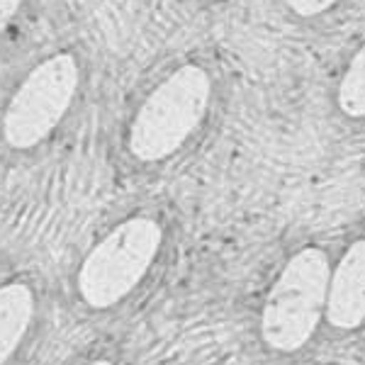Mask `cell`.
<instances>
[{
    "label": "cell",
    "mask_w": 365,
    "mask_h": 365,
    "mask_svg": "<svg viewBox=\"0 0 365 365\" xmlns=\"http://www.w3.org/2000/svg\"><path fill=\"white\" fill-rule=\"evenodd\" d=\"M329 258L319 249H304L287 261L261 314V334L270 349L290 353L314 334L329 295Z\"/></svg>",
    "instance_id": "277c9868"
},
{
    "label": "cell",
    "mask_w": 365,
    "mask_h": 365,
    "mask_svg": "<svg viewBox=\"0 0 365 365\" xmlns=\"http://www.w3.org/2000/svg\"><path fill=\"white\" fill-rule=\"evenodd\" d=\"M285 3L297 17H319L329 13L339 0H285Z\"/></svg>",
    "instance_id": "9c48e42d"
},
{
    "label": "cell",
    "mask_w": 365,
    "mask_h": 365,
    "mask_svg": "<svg viewBox=\"0 0 365 365\" xmlns=\"http://www.w3.org/2000/svg\"><path fill=\"white\" fill-rule=\"evenodd\" d=\"M163 246V227L151 215H129L103 234L76 270V292L91 309H110L149 275Z\"/></svg>",
    "instance_id": "3957f363"
},
{
    "label": "cell",
    "mask_w": 365,
    "mask_h": 365,
    "mask_svg": "<svg viewBox=\"0 0 365 365\" xmlns=\"http://www.w3.org/2000/svg\"><path fill=\"white\" fill-rule=\"evenodd\" d=\"M88 365H115V363H110V361H103V358H100V361H93V363H88Z\"/></svg>",
    "instance_id": "30bf717a"
},
{
    "label": "cell",
    "mask_w": 365,
    "mask_h": 365,
    "mask_svg": "<svg viewBox=\"0 0 365 365\" xmlns=\"http://www.w3.org/2000/svg\"><path fill=\"white\" fill-rule=\"evenodd\" d=\"M37 297L27 282L0 285V365H5L22 346L34 319Z\"/></svg>",
    "instance_id": "8992f818"
},
{
    "label": "cell",
    "mask_w": 365,
    "mask_h": 365,
    "mask_svg": "<svg viewBox=\"0 0 365 365\" xmlns=\"http://www.w3.org/2000/svg\"><path fill=\"white\" fill-rule=\"evenodd\" d=\"M215 81L200 61L178 63L149 86L125 117L122 151L137 166L173 158L200 132L212 108Z\"/></svg>",
    "instance_id": "7a4b0ae2"
},
{
    "label": "cell",
    "mask_w": 365,
    "mask_h": 365,
    "mask_svg": "<svg viewBox=\"0 0 365 365\" xmlns=\"http://www.w3.org/2000/svg\"><path fill=\"white\" fill-rule=\"evenodd\" d=\"M88 58L78 46H54L0 88V154L27 158L71 125L88 91Z\"/></svg>",
    "instance_id": "6da1fadb"
},
{
    "label": "cell",
    "mask_w": 365,
    "mask_h": 365,
    "mask_svg": "<svg viewBox=\"0 0 365 365\" xmlns=\"http://www.w3.org/2000/svg\"><path fill=\"white\" fill-rule=\"evenodd\" d=\"M29 0H0V42L10 34L15 22L25 13Z\"/></svg>",
    "instance_id": "ba28073f"
},
{
    "label": "cell",
    "mask_w": 365,
    "mask_h": 365,
    "mask_svg": "<svg viewBox=\"0 0 365 365\" xmlns=\"http://www.w3.org/2000/svg\"><path fill=\"white\" fill-rule=\"evenodd\" d=\"M205 3H225V0H205Z\"/></svg>",
    "instance_id": "8fae6325"
},
{
    "label": "cell",
    "mask_w": 365,
    "mask_h": 365,
    "mask_svg": "<svg viewBox=\"0 0 365 365\" xmlns=\"http://www.w3.org/2000/svg\"><path fill=\"white\" fill-rule=\"evenodd\" d=\"M336 103L346 117H365V44L353 54L341 76Z\"/></svg>",
    "instance_id": "52a82bcc"
},
{
    "label": "cell",
    "mask_w": 365,
    "mask_h": 365,
    "mask_svg": "<svg viewBox=\"0 0 365 365\" xmlns=\"http://www.w3.org/2000/svg\"><path fill=\"white\" fill-rule=\"evenodd\" d=\"M327 295V317L339 329H356L365 322V239L344 253Z\"/></svg>",
    "instance_id": "5b68a950"
}]
</instances>
